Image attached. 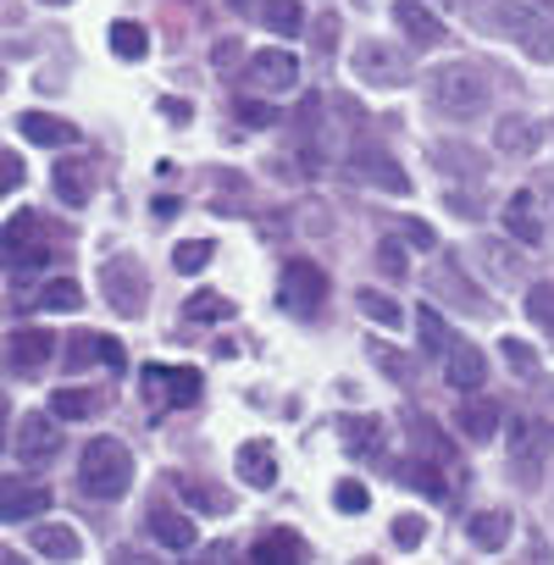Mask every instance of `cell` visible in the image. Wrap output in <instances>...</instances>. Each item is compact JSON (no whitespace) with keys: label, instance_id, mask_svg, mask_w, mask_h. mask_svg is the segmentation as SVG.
Returning <instances> with one entry per match:
<instances>
[{"label":"cell","instance_id":"obj_18","mask_svg":"<svg viewBox=\"0 0 554 565\" xmlns=\"http://www.w3.org/2000/svg\"><path fill=\"white\" fill-rule=\"evenodd\" d=\"M29 548H34V554H45V559H78V554H84L78 532H73V526H62V521H40V526L29 532Z\"/></svg>","mask_w":554,"mask_h":565},{"label":"cell","instance_id":"obj_2","mask_svg":"<svg viewBox=\"0 0 554 565\" xmlns=\"http://www.w3.org/2000/svg\"><path fill=\"white\" fill-rule=\"evenodd\" d=\"M488 23L515 40L532 62H554V23L543 7H532V0H499V7H488Z\"/></svg>","mask_w":554,"mask_h":565},{"label":"cell","instance_id":"obj_4","mask_svg":"<svg viewBox=\"0 0 554 565\" xmlns=\"http://www.w3.org/2000/svg\"><path fill=\"white\" fill-rule=\"evenodd\" d=\"M100 289H106V306H111L117 317H139L145 300H150V277H145L139 255H111V260L100 266Z\"/></svg>","mask_w":554,"mask_h":565},{"label":"cell","instance_id":"obj_42","mask_svg":"<svg viewBox=\"0 0 554 565\" xmlns=\"http://www.w3.org/2000/svg\"><path fill=\"white\" fill-rule=\"evenodd\" d=\"M333 499H339V510H350V515L372 504V493H366V482H339V488H333Z\"/></svg>","mask_w":554,"mask_h":565},{"label":"cell","instance_id":"obj_25","mask_svg":"<svg viewBox=\"0 0 554 565\" xmlns=\"http://www.w3.org/2000/svg\"><path fill=\"white\" fill-rule=\"evenodd\" d=\"M7 521H29V515H45L51 510V488H23V482H7V499H0Z\"/></svg>","mask_w":554,"mask_h":565},{"label":"cell","instance_id":"obj_21","mask_svg":"<svg viewBox=\"0 0 554 565\" xmlns=\"http://www.w3.org/2000/svg\"><path fill=\"white\" fill-rule=\"evenodd\" d=\"M466 537L477 543V548H504L510 543V510H471L466 515Z\"/></svg>","mask_w":554,"mask_h":565},{"label":"cell","instance_id":"obj_34","mask_svg":"<svg viewBox=\"0 0 554 565\" xmlns=\"http://www.w3.org/2000/svg\"><path fill=\"white\" fill-rule=\"evenodd\" d=\"M355 306H361V317H372V322H383V328H399V322H405V311H399L388 295H377V289H361Z\"/></svg>","mask_w":554,"mask_h":565},{"label":"cell","instance_id":"obj_11","mask_svg":"<svg viewBox=\"0 0 554 565\" xmlns=\"http://www.w3.org/2000/svg\"><path fill=\"white\" fill-rule=\"evenodd\" d=\"M394 18H399V29H405V40L411 45H422V51H438L444 45V18L427 7V0H399V7H394Z\"/></svg>","mask_w":554,"mask_h":565},{"label":"cell","instance_id":"obj_6","mask_svg":"<svg viewBox=\"0 0 554 565\" xmlns=\"http://www.w3.org/2000/svg\"><path fill=\"white\" fill-rule=\"evenodd\" d=\"M322 300H328V271L311 260H289L284 266V306L295 317H311V311H322Z\"/></svg>","mask_w":554,"mask_h":565},{"label":"cell","instance_id":"obj_30","mask_svg":"<svg viewBox=\"0 0 554 565\" xmlns=\"http://www.w3.org/2000/svg\"><path fill=\"white\" fill-rule=\"evenodd\" d=\"M178 493H183V504H189V510H205V515H233V499H227L222 488H211V482H178Z\"/></svg>","mask_w":554,"mask_h":565},{"label":"cell","instance_id":"obj_29","mask_svg":"<svg viewBox=\"0 0 554 565\" xmlns=\"http://www.w3.org/2000/svg\"><path fill=\"white\" fill-rule=\"evenodd\" d=\"M111 51L122 56V62H145L150 56V34H145V23H111Z\"/></svg>","mask_w":554,"mask_h":565},{"label":"cell","instance_id":"obj_3","mask_svg":"<svg viewBox=\"0 0 554 565\" xmlns=\"http://www.w3.org/2000/svg\"><path fill=\"white\" fill-rule=\"evenodd\" d=\"M78 482H84V493H95V499H122V493L134 488V455H128V444L95 438V444L84 449V460H78Z\"/></svg>","mask_w":554,"mask_h":565},{"label":"cell","instance_id":"obj_37","mask_svg":"<svg viewBox=\"0 0 554 565\" xmlns=\"http://www.w3.org/2000/svg\"><path fill=\"white\" fill-rule=\"evenodd\" d=\"M211 249H216V244H205V238H183V244L172 249V266H178V271H205V266H211Z\"/></svg>","mask_w":554,"mask_h":565},{"label":"cell","instance_id":"obj_33","mask_svg":"<svg viewBox=\"0 0 554 565\" xmlns=\"http://www.w3.org/2000/svg\"><path fill=\"white\" fill-rule=\"evenodd\" d=\"M227 317H233V300L227 295H211V289L183 306V322H227Z\"/></svg>","mask_w":554,"mask_h":565},{"label":"cell","instance_id":"obj_15","mask_svg":"<svg viewBox=\"0 0 554 565\" xmlns=\"http://www.w3.org/2000/svg\"><path fill=\"white\" fill-rule=\"evenodd\" d=\"M51 189H56L62 205H89V194H95L89 161H56V167H51Z\"/></svg>","mask_w":554,"mask_h":565},{"label":"cell","instance_id":"obj_35","mask_svg":"<svg viewBox=\"0 0 554 565\" xmlns=\"http://www.w3.org/2000/svg\"><path fill=\"white\" fill-rule=\"evenodd\" d=\"M416 328H422V350H433V355H444V350H449V328H444V317H438L433 306H422V311H416Z\"/></svg>","mask_w":554,"mask_h":565},{"label":"cell","instance_id":"obj_32","mask_svg":"<svg viewBox=\"0 0 554 565\" xmlns=\"http://www.w3.org/2000/svg\"><path fill=\"white\" fill-rule=\"evenodd\" d=\"M344 444H350L355 455H377V449H383V422H377V416L344 422Z\"/></svg>","mask_w":554,"mask_h":565},{"label":"cell","instance_id":"obj_5","mask_svg":"<svg viewBox=\"0 0 554 565\" xmlns=\"http://www.w3.org/2000/svg\"><path fill=\"white\" fill-rule=\"evenodd\" d=\"M350 62H355L361 84H372V89H399V84L411 78L405 51H399V45H388V40H361Z\"/></svg>","mask_w":554,"mask_h":565},{"label":"cell","instance_id":"obj_36","mask_svg":"<svg viewBox=\"0 0 554 565\" xmlns=\"http://www.w3.org/2000/svg\"><path fill=\"white\" fill-rule=\"evenodd\" d=\"M526 317L554 333V282H532V289H526Z\"/></svg>","mask_w":554,"mask_h":565},{"label":"cell","instance_id":"obj_8","mask_svg":"<svg viewBox=\"0 0 554 565\" xmlns=\"http://www.w3.org/2000/svg\"><path fill=\"white\" fill-rule=\"evenodd\" d=\"M145 394L156 405H194L200 399V372L194 366H145Z\"/></svg>","mask_w":554,"mask_h":565},{"label":"cell","instance_id":"obj_28","mask_svg":"<svg viewBox=\"0 0 554 565\" xmlns=\"http://www.w3.org/2000/svg\"><path fill=\"white\" fill-rule=\"evenodd\" d=\"M34 306H40V311H78V306H84V289H78L73 277H51L45 289L34 295Z\"/></svg>","mask_w":554,"mask_h":565},{"label":"cell","instance_id":"obj_24","mask_svg":"<svg viewBox=\"0 0 554 565\" xmlns=\"http://www.w3.org/2000/svg\"><path fill=\"white\" fill-rule=\"evenodd\" d=\"M67 361L84 372L89 361H106L111 372L122 366V350H117V339H106V333H73V350H67Z\"/></svg>","mask_w":554,"mask_h":565},{"label":"cell","instance_id":"obj_26","mask_svg":"<svg viewBox=\"0 0 554 565\" xmlns=\"http://www.w3.org/2000/svg\"><path fill=\"white\" fill-rule=\"evenodd\" d=\"M249 559H260V565H289V559H306V543H300L295 532H266V537H255Z\"/></svg>","mask_w":554,"mask_h":565},{"label":"cell","instance_id":"obj_16","mask_svg":"<svg viewBox=\"0 0 554 565\" xmlns=\"http://www.w3.org/2000/svg\"><path fill=\"white\" fill-rule=\"evenodd\" d=\"M350 172L366 178V183H377V189H388V194H405V189H411L405 167H394L383 150H355V167H350Z\"/></svg>","mask_w":554,"mask_h":565},{"label":"cell","instance_id":"obj_39","mask_svg":"<svg viewBox=\"0 0 554 565\" xmlns=\"http://www.w3.org/2000/svg\"><path fill=\"white\" fill-rule=\"evenodd\" d=\"M311 45H317V56L328 62L333 56V45H339V18L328 12V18H317V29H311Z\"/></svg>","mask_w":554,"mask_h":565},{"label":"cell","instance_id":"obj_12","mask_svg":"<svg viewBox=\"0 0 554 565\" xmlns=\"http://www.w3.org/2000/svg\"><path fill=\"white\" fill-rule=\"evenodd\" d=\"M233 471L249 488H271L277 482V449H271V438H244L238 455H233Z\"/></svg>","mask_w":554,"mask_h":565},{"label":"cell","instance_id":"obj_48","mask_svg":"<svg viewBox=\"0 0 554 565\" xmlns=\"http://www.w3.org/2000/svg\"><path fill=\"white\" fill-rule=\"evenodd\" d=\"M45 7H73V0H45Z\"/></svg>","mask_w":554,"mask_h":565},{"label":"cell","instance_id":"obj_23","mask_svg":"<svg viewBox=\"0 0 554 565\" xmlns=\"http://www.w3.org/2000/svg\"><path fill=\"white\" fill-rule=\"evenodd\" d=\"M504 227H510L521 244H537V238H543V222H537V200H532V189L510 194V205H504Z\"/></svg>","mask_w":554,"mask_h":565},{"label":"cell","instance_id":"obj_7","mask_svg":"<svg viewBox=\"0 0 554 565\" xmlns=\"http://www.w3.org/2000/svg\"><path fill=\"white\" fill-rule=\"evenodd\" d=\"M56 449H62V427H51V416H18V427H12V455L23 460V466H45V460H56Z\"/></svg>","mask_w":554,"mask_h":565},{"label":"cell","instance_id":"obj_19","mask_svg":"<svg viewBox=\"0 0 554 565\" xmlns=\"http://www.w3.org/2000/svg\"><path fill=\"white\" fill-rule=\"evenodd\" d=\"M18 134H23L29 145H78V139H84L73 122L45 117V111H23V117H18Z\"/></svg>","mask_w":554,"mask_h":565},{"label":"cell","instance_id":"obj_9","mask_svg":"<svg viewBox=\"0 0 554 565\" xmlns=\"http://www.w3.org/2000/svg\"><path fill=\"white\" fill-rule=\"evenodd\" d=\"M537 145H543V122H537V117L510 111V117L493 122V150H499L504 161H526V156H537Z\"/></svg>","mask_w":554,"mask_h":565},{"label":"cell","instance_id":"obj_41","mask_svg":"<svg viewBox=\"0 0 554 565\" xmlns=\"http://www.w3.org/2000/svg\"><path fill=\"white\" fill-rule=\"evenodd\" d=\"M372 361H377V366H383V372H388L394 383H411V361H399V355H394L388 344H372Z\"/></svg>","mask_w":554,"mask_h":565},{"label":"cell","instance_id":"obj_45","mask_svg":"<svg viewBox=\"0 0 554 565\" xmlns=\"http://www.w3.org/2000/svg\"><path fill=\"white\" fill-rule=\"evenodd\" d=\"M238 117H244V128H271L277 122V111L260 106V100H238Z\"/></svg>","mask_w":554,"mask_h":565},{"label":"cell","instance_id":"obj_47","mask_svg":"<svg viewBox=\"0 0 554 565\" xmlns=\"http://www.w3.org/2000/svg\"><path fill=\"white\" fill-rule=\"evenodd\" d=\"M405 233H411L416 244H433V227H427V222H405Z\"/></svg>","mask_w":554,"mask_h":565},{"label":"cell","instance_id":"obj_14","mask_svg":"<svg viewBox=\"0 0 554 565\" xmlns=\"http://www.w3.org/2000/svg\"><path fill=\"white\" fill-rule=\"evenodd\" d=\"M51 355H56V333H45V328H18V333L7 339L12 372H34V366H45Z\"/></svg>","mask_w":554,"mask_h":565},{"label":"cell","instance_id":"obj_38","mask_svg":"<svg viewBox=\"0 0 554 565\" xmlns=\"http://www.w3.org/2000/svg\"><path fill=\"white\" fill-rule=\"evenodd\" d=\"M427 471H433V466H422V460H405L394 477H399V482H411V488H422V493H444V482H438V477H427Z\"/></svg>","mask_w":554,"mask_h":565},{"label":"cell","instance_id":"obj_46","mask_svg":"<svg viewBox=\"0 0 554 565\" xmlns=\"http://www.w3.org/2000/svg\"><path fill=\"white\" fill-rule=\"evenodd\" d=\"M23 183V156H0V189H18Z\"/></svg>","mask_w":554,"mask_h":565},{"label":"cell","instance_id":"obj_27","mask_svg":"<svg viewBox=\"0 0 554 565\" xmlns=\"http://www.w3.org/2000/svg\"><path fill=\"white\" fill-rule=\"evenodd\" d=\"M100 411V394L95 388H56L51 394V416L56 422H89Z\"/></svg>","mask_w":554,"mask_h":565},{"label":"cell","instance_id":"obj_44","mask_svg":"<svg viewBox=\"0 0 554 565\" xmlns=\"http://www.w3.org/2000/svg\"><path fill=\"white\" fill-rule=\"evenodd\" d=\"M422 537H427V521H422V515H399V521H394V543L416 548Z\"/></svg>","mask_w":554,"mask_h":565},{"label":"cell","instance_id":"obj_22","mask_svg":"<svg viewBox=\"0 0 554 565\" xmlns=\"http://www.w3.org/2000/svg\"><path fill=\"white\" fill-rule=\"evenodd\" d=\"M150 532H156V537H161V548H172V554L194 548V521H189V515H178V510H167V504H156V510H150Z\"/></svg>","mask_w":554,"mask_h":565},{"label":"cell","instance_id":"obj_17","mask_svg":"<svg viewBox=\"0 0 554 565\" xmlns=\"http://www.w3.org/2000/svg\"><path fill=\"white\" fill-rule=\"evenodd\" d=\"M543 455H548V427L543 422H515L510 427V460L521 466V477L532 466H543Z\"/></svg>","mask_w":554,"mask_h":565},{"label":"cell","instance_id":"obj_1","mask_svg":"<svg viewBox=\"0 0 554 565\" xmlns=\"http://www.w3.org/2000/svg\"><path fill=\"white\" fill-rule=\"evenodd\" d=\"M427 100H433V111H444L449 122H471V117L488 111L493 84H488V73L471 67V62H438V67L427 73Z\"/></svg>","mask_w":554,"mask_h":565},{"label":"cell","instance_id":"obj_49","mask_svg":"<svg viewBox=\"0 0 554 565\" xmlns=\"http://www.w3.org/2000/svg\"><path fill=\"white\" fill-rule=\"evenodd\" d=\"M532 7H543V12H548V7H554V0H532Z\"/></svg>","mask_w":554,"mask_h":565},{"label":"cell","instance_id":"obj_43","mask_svg":"<svg viewBox=\"0 0 554 565\" xmlns=\"http://www.w3.org/2000/svg\"><path fill=\"white\" fill-rule=\"evenodd\" d=\"M377 266H383L388 277H405V249H399V238H383V244H377Z\"/></svg>","mask_w":554,"mask_h":565},{"label":"cell","instance_id":"obj_13","mask_svg":"<svg viewBox=\"0 0 554 565\" xmlns=\"http://www.w3.org/2000/svg\"><path fill=\"white\" fill-rule=\"evenodd\" d=\"M249 78H255L260 89H271V95H284V89L300 84V62H295L289 51H255V56H249Z\"/></svg>","mask_w":554,"mask_h":565},{"label":"cell","instance_id":"obj_10","mask_svg":"<svg viewBox=\"0 0 554 565\" xmlns=\"http://www.w3.org/2000/svg\"><path fill=\"white\" fill-rule=\"evenodd\" d=\"M444 383L460 388V394H477L488 383V355L477 344H449L444 350Z\"/></svg>","mask_w":554,"mask_h":565},{"label":"cell","instance_id":"obj_31","mask_svg":"<svg viewBox=\"0 0 554 565\" xmlns=\"http://www.w3.org/2000/svg\"><path fill=\"white\" fill-rule=\"evenodd\" d=\"M266 29L271 34H306V7L300 0H266Z\"/></svg>","mask_w":554,"mask_h":565},{"label":"cell","instance_id":"obj_40","mask_svg":"<svg viewBox=\"0 0 554 565\" xmlns=\"http://www.w3.org/2000/svg\"><path fill=\"white\" fill-rule=\"evenodd\" d=\"M504 361H510V366H515L521 377H537V355H532V350H526L521 339H504Z\"/></svg>","mask_w":554,"mask_h":565},{"label":"cell","instance_id":"obj_20","mask_svg":"<svg viewBox=\"0 0 554 565\" xmlns=\"http://www.w3.org/2000/svg\"><path fill=\"white\" fill-rule=\"evenodd\" d=\"M471 444H493V433H499V405L493 399H477V394H466V405H460V422H455Z\"/></svg>","mask_w":554,"mask_h":565}]
</instances>
